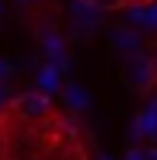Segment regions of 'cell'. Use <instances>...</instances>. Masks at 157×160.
I'll return each mask as SVG.
<instances>
[{"label":"cell","mask_w":157,"mask_h":160,"mask_svg":"<svg viewBox=\"0 0 157 160\" xmlns=\"http://www.w3.org/2000/svg\"><path fill=\"white\" fill-rule=\"evenodd\" d=\"M10 109L16 112L19 118H26V122H35V118L51 115V96H48V93H42V90H29V93L13 96Z\"/></svg>","instance_id":"1"},{"label":"cell","mask_w":157,"mask_h":160,"mask_svg":"<svg viewBox=\"0 0 157 160\" xmlns=\"http://www.w3.org/2000/svg\"><path fill=\"white\" fill-rule=\"evenodd\" d=\"M154 71H157V68H154V58H144V55H135L132 64H128V74H132L135 87H141V90L154 80Z\"/></svg>","instance_id":"2"},{"label":"cell","mask_w":157,"mask_h":160,"mask_svg":"<svg viewBox=\"0 0 157 160\" xmlns=\"http://www.w3.org/2000/svg\"><path fill=\"white\" fill-rule=\"evenodd\" d=\"M125 3H128V0H93L96 10H122Z\"/></svg>","instance_id":"3"}]
</instances>
